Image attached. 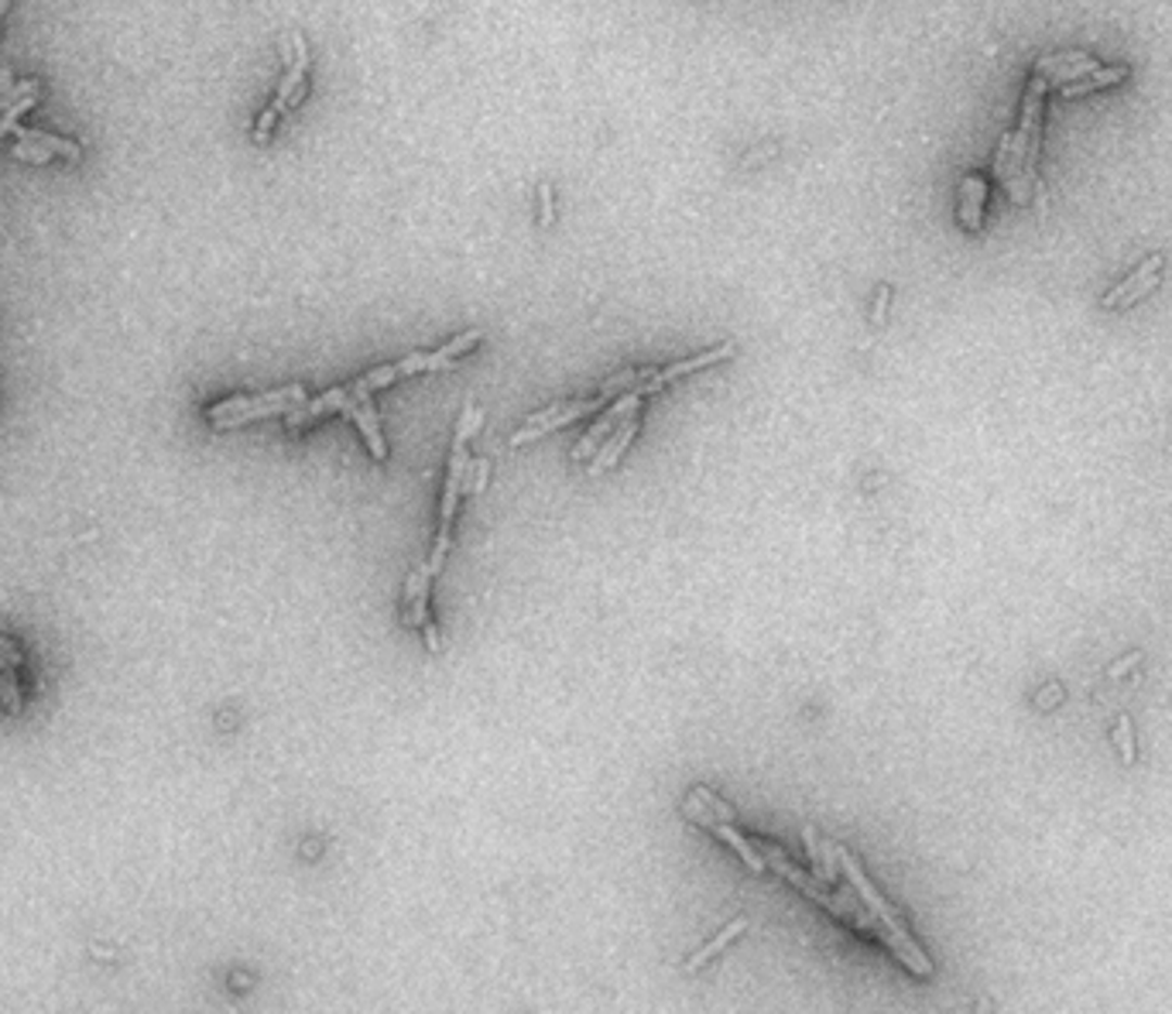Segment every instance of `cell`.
Segmentation results:
<instances>
[{"label":"cell","mask_w":1172,"mask_h":1014,"mask_svg":"<svg viewBox=\"0 0 1172 1014\" xmlns=\"http://www.w3.org/2000/svg\"><path fill=\"white\" fill-rule=\"evenodd\" d=\"M1080 59H1091V52H1056V55H1042L1039 66L1032 73V82L1026 90V100H1022V114H1018V127L1015 131H1008L1002 138V144H997V155H994V176L997 182L1005 185V192L1015 200V203H1032L1039 192H1042V182H1039V147H1042V111H1046V93L1053 90L1049 86V73L1059 69V66H1073V62Z\"/></svg>","instance_id":"1"},{"label":"cell","mask_w":1172,"mask_h":1014,"mask_svg":"<svg viewBox=\"0 0 1172 1014\" xmlns=\"http://www.w3.org/2000/svg\"><path fill=\"white\" fill-rule=\"evenodd\" d=\"M837 853H840V874L851 881V888H854L857 898L867 904V912H871V915L884 925V933H888L884 946L892 949V953L902 960V966L912 970L916 977H932V960L926 957V949H922L916 939H912V933H908V925L902 922V915L892 909V904H888V898L875 888V884L867 881V874L861 871V864L851 857V850L840 847Z\"/></svg>","instance_id":"2"},{"label":"cell","mask_w":1172,"mask_h":1014,"mask_svg":"<svg viewBox=\"0 0 1172 1014\" xmlns=\"http://www.w3.org/2000/svg\"><path fill=\"white\" fill-rule=\"evenodd\" d=\"M322 415H346V419H354V425L360 428L367 449H371V457H374L378 463L387 460V442H384V433H381L378 408H374L371 395L357 392L354 381H351V384H340V387H330L326 395L309 398L306 405H298L295 412L285 415V425H289V428H302V425H309L313 419H322Z\"/></svg>","instance_id":"3"},{"label":"cell","mask_w":1172,"mask_h":1014,"mask_svg":"<svg viewBox=\"0 0 1172 1014\" xmlns=\"http://www.w3.org/2000/svg\"><path fill=\"white\" fill-rule=\"evenodd\" d=\"M484 422V412L473 401L463 408L460 422H456V436H453V452H449V470H446V487H443V508H440V531H436V545H432L429 555V573L436 576L449 555V542H453V514L460 508L463 498V477L470 466V439L476 436V428Z\"/></svg>","instance_id":"4"},{"label":"cell","mask_w":1172,"mask_h":1014,"mask_svg":"<svg viewBox=\"0 0 1172 1014\" xmlns=\"http://www.w3.org/2000/svg\"><path fill=\"white\" fill-rule=\"evenodd\" d=\"M309 395L302 384H289L278 387V392H265V395H241V398H227L220 405L206 408V419L213 422V428H237L257 419H271V415H289L298 405H306Z\"/></svg>","instance_id":"5"},{"label":"cell","mask_w":1172,"mask_h":1014,"mask_svg":"<svg viewBox=\"0 0 1172 1014\" xmlns=\"http://www.w3.org/2000/svg\"><path fill=\"white\" fill-rule=\"evenodd\" d=\"M607 405H611V401H607L600 392H597L594 398H566V401H556V405H549V408H542V412L528 415V422L521 425L518 433L508 439V446H511V449H521V446H528V442H535V439H542V436H549V433H556V428L570 425V422H576V419L603 412Z\"/></svg>","instance_id":"6"},{"label":"cell","mask_w":1172,"mask_h":1014,"mask_svg":"<svg viewBox=\"0 0 1172 1014\" xmlns=\"http://www.w3.org/2000/svg\"><path fill=\"white\" fill-rule=\"evenodd\" d=\"M683 812H686V819H689V823H697V826H703V830H710L716 839H721V844H727L737 857H741L744 860V864L754 871V874H762V871H768L765 868V857L762 853H757V847L751 844V839L744 836V833H737L734 830V823H724V819H716L703 803H700V798L697 795H686V803H683Z\"/></svg>","instance_id":"7"},{"label":"cell","mask_w":1172,"mask_h":1014,"mask_svg":"<svg viewBox=\"0 0 1172 1014\" xmlns=\"http://www.w3.org/2000/svg\"><path fill=\"white\" fill-rule=\"evenodd\" d=\"M638 408H641V395H638V392H627V395L614 398V401L607 405L603 412L597 415V422H594L590 428H586V436L576 442V449H573V463H586V460H590L594 452H597L607 439H611L614 428H617L627 415H635Z\"/></svg>","instance_id":"8"},{"label":"cell","mask_w":1172,"mask_h":1014,"mask_svg":"<svg viewBox=\"0 0 1172 1014\" xmlns=\"http://www.w3.org/2000/svg\"><path fill=\"white\" fill-rule=\"evenodd\" d=\"M1162 268H1165V257H1162V254L1145 257V261H1142L1132 274H1128L1118 288H1111V292H1107V295L1100 298V306H1104V309H1111V312H1118V309H1132L1135 301H1142L1148 292H1152V288L1162 282Z\"/></svg>","instance_id":"9"},{"label":"cell","mask_w":1172,"mask_h":1014,"mask_svg":"<svg viewBox=\"0 0 1172 1014\" xmlns=\"http://www.w3.org/2000/svg\"><path fill=\"white\" fill-rule=\"evenodd\" d=\"M734 350H737L734 343H721V347H713V350H706V354H700V357H689V360H679V363L659 367V371L651 367V374H648V381L638 387V395H641V398L659 395V392H665L668 384H676V381H683V377H689V374H697V371H703V367L730 360Z\"/></svg>","instance_id":"10"},{"label":"cell","mask_w":1172,"mask_h":1014,"mask_svg":"<svg viewBox=\"0 0 1172 1014\" xmlns=\"http://www.w3.org/2000/svg\"><path fill=\"white\" fill-rule=\"evenodd\" d=\"M306 79H309V49H306V38L295 31L292 35V62H289L285 76H281V82H278L275 100H271V111L278 117L285 114V106L302 103V97H306V86H309Z\"/></svg>","instance_id":"11"},{"label":"cell","mask_w":1172,"mask_h":1014,"mask_svg":"<svg viewBox=\"0 0 1172 1014\" xmlns=\"http://www.w3.org/2000/svg\"><path fill=\"white\" fill-rule=\"evenodd\" d=\"M638 428H641L638 412H635V415H627V419L614 428V433H611V439H607V442L594 452V457L586 460V477H603L607 470H614V466H617V460L624 457V449L635 442Z\"/></svg>","instance_id":"12"},{"label":"cell","mask_w":1172,"mask_h":1014,"mask_svg":"<svg viewBox=\"0 0 1172 1014\" xmlns=\"http://www.w3.org/2000/svg\"><path fill=\"white\" fill-rule=\"evenodd\" d=\"M984 206H988V179L970 171L957 189V220L967 233L984 230Z\"/></svg>","instance_id":"13"},{"label":"cell","mask_w":1172,"mask_h":1014,"mask_svg":"<svg viewBox=\"0 0 1172 1014\" xmlns=\"http://www.w3.org/2000/svg\"><path fill=\"white\" fill-rule=\"evenodd\" d=\"M429 582H432V573L429 566H416L405 582V596H402V620L408 624V628H429L432 617H429Z\"/></svg>","instance_id":"14"},{"label":"cell","mask_w":1172,"mask_h":1014,"mask_svg":"<svg viewBox=\"0 0 1172 1014\" xmlns=\"http://www.w3.org/2000/svg\"><path fill=\"white\" fill-rule=\"evenodd\" d=\"M748 929V919H734V922H727L724 925V929L721 933H716L703 949H697V953H692L689 960H686V970H689V974H697V970H703L710 960H716V957H721L724 953V949L737 939V936H741Z\"/></svg>","instance_id":"15"},{"label":"cell","mask_w":1172,"mask_h":1014,"mask_svg":"<svg viewBox=\"0 0 1172 1014\" xmlns=\"http://www.w3.org/2000/svg\"><path fill=\"white\" fill-rule=\"evenodd\" d=\"M1121 79H1128V66H1100L1097 73L1083 76V79H1077V82H1062V86H1059V97L1073 100V97L1094 93V90H1107V86H1114V82H1121Z\"/></svg>","instance_id":"16"},{"label":"cell","mask_w":1172,"mask_h":1014,"mask_svg":"<svg viewBox=\"0 0 1172 1014\" xmlns=\"http://www.w3.org/2000/svg\"><path fill=\"white\" fill-rule=\"evenodd\" d=\"M11 134H14L17 141H31V144L49 147L55 158H65V162H79V158H82V147L73 144V141H65V138H59V134H46V131H35V127H21V124L14 127Z\"/></svg>","instance_id":"17"},{"label":"cell","mask_w":1172,"mask_h":1014,"mask_svg":"<svg viewBox=\"0 0 1172 1014\" xmlns=\"http://www.w3.org/2000/svg\"><path fill=\"white\" fill-rule=\"evenodd\" d=\"M0 706H4L11 717L25 714V696H21V685L11 676V668H4V665H0Z\"/></svg>","instance_id":"18"},{"label":"cell","mask_w":1172,"mask_h":1014,"mask_svg":"<svg viewBox=\"0 0 1172 1014\" xmlns=\"http://www.w3.org/2000/svg\"><path fill=\"white\" fill-rule=\"evenodd\" d=\"M1114 741H1118V750H1121V761L1132 768L1138 761V747H1135V730H1132V720H1128L1124 714L1118 717V727H1114Z\"/></svg>","instance_id":"19"},{"label":"cell","mask_w":1172,"mask_h":1014,"mask_svg":"<svg viewBox=\"0 0 1172 1014\" xmlns=\"http://www.w3.org/2000/svg\"><path fill=\"white\" fill-rule=\"evenodd\" d=\"M491 477V460H470L467 477H463V493H481L487 487Z\"/></svg>","instance_id":"20"},{"label":"cell","mask_w":1172,"mask_h":1014,"mask_svg":"<svg viewBox=\"0 0 1172 1014\" xmlns=\"http://www.w3.org/2000/svg\"><path fill=\"white\" fill-rule=\"evenodd\" d=\"M11 155H14V158H21V162H31V165H46V162H52V158H55L49 147L31 144V141H17V144L11 147Z\"/></svg>","instance_id":"21"},{"label":"cell","mask_w":1172,"mask_h":1014,"mask_svg":"<svg viewBox=\"0 0 1172 1014\" xmlns=\"http://www.w3.org/2000/svg\"><path fill=\"white\" fill-rule=\"evenodd\" d=\"M692 795H697L700 803H703V806H706V809H710V812H713L716 819H724V823H734V819H737V816H734V809H730L727 803H721V798H716V795H713L710 788L697 785V788H692Z\"/></svg>","instance_id":"22"},{"label":"cell","mask_w":1172,"mask_h":1014,"mask_svg":"<svg viewBox=\"0 0 1172 1014\" xmlns=\"http://www.w3.org/2000/svg\"><path fill=\"white\" fill-rule=\"evenodd\" d=\"M802 844H806V853H810V864H813V877L823 881V853H819V836L813 826H802Z\"/></svg>","instance_id":"23"},{"label":"cell","mask_w":1172,"mask_h":1014,"mask_svg":"<svg viewBox=\"0 0 1172 1014\" xmlns=\"http://www.w3.org/2000/svg\"><path fill=\"white\" fill-rule=\"evenodd\" d=\"M552 220H556L552 185H549V182H542V185H538V223H542V227H552Z\"/></svg>","instance_id":"24"},{"label":"cell","mask_w":1172,"mask_h":1014,"mask_svg":"<svg viewBox=\"0 0 1172 1014\" xmlns=\"http://www.w3.org/2000/svg\"><path fill=\"white\" fill-rule=\"evenodd\" d=\"M0 665L11 668V672H14V668L25 665V652H21L17 644H14L11 638H4V634H0Z\"/></svg>","instance_id":"25"},{"label":"cell","mask_w":1172,"mask_h":1014,"mask_svg":"<svg viewBox=\"0 0 1172 1014\" xmlns=\"http://www.w3.org/2000/svg\"><path fill=\"white\" fill-rule=\"evenodd\" d=\"M1142 652H1132V655H1124L1121 662H1114L1111 668H1107V676H1111V679H1121V676H1128V672H1132V668L1135 665H1142Z\"/></svg>","instance_id":"26"},{"label":"cell","mask_w":1172,"mask_h":1014,"mask_svg":"<svg viewBox=\"0 0 1172 1014\" xmlns=\"http://www.w3.org/2000/svg\"><path fill=\"white\" fill-rule=\"evenodd\" d=\"M888 298H892V288H888V285H881V288H878V298H875V309H871V322H875V326H881V322H884V312H888Z\"/></svg>","instance_id":"27"},{"label":"cell","mask_w":1172,"mask_h":1014,"mask_svg":"<svg viewBox=\"0 0 1172 1014\" xmlns=\"http://www.w3.org/2000/svg\"><path fill=\"white\" fill-rule=\"evenodd\" d=\"M11 86H14V76H11V69H0V97H4V93L11 90Z\"/></svg>","instance_id":"28"},{"label":"cell","mask_w":1172,"mask_h":1014,"mask_svg":"<svg viewBox=\"0 0 1172 1014\" xmlns=\"http://www.w3.org/2000/svg\"><path fill=\"white\" fill-rule=\"evenodd\" d=\"M11 8V0H0V21H4V11Z\"/></svg>","instance_id":"29"}]
</instances>
